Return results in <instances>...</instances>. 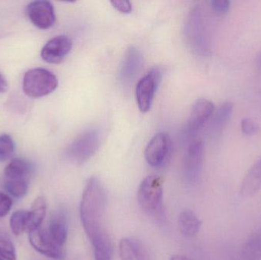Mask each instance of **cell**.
Returning <instances> with one entry per match:
<instances>
[{"mask_svg":"<svg viewBox=\"0 0 261 260\" xmlns=\"http://www.w3.org/2000/svg\"><path fill=\"white\" fill-rule=\"evenodd\" d=\"M107 192L96 177L87 180L80 206L81 223L93 248L112 247L106 228Z\"/></svg>","mask_w":261,"mask_h":260,"instance_id":"obj_1","label":"cell"},{"mask_svg":"<svg viewBox=\"0 0 261 260\" xmlns=\"http://www.w3.org/2000/svg\"><path fill=\"white\" fill-rule=\"evenodd\" d=\"M164 181L158 176H148L141 181L137 199L141 210L159 223L165 222Z\"/></svg>","mask_w":261,"mask_h":260,"instance_id":"obj_2","label":"cell"},{"mask_svg":"<svg viewBox=\"0 0 261 260\" xmlns=\"http://www.w3.org/2000/svg\"><path fill=\"white\" fill-rule=\"evenodd\" d=\"M185 35L187 42L193 51L201 56L211 53L212 43L205 13L200 6L191 9L187 22Z\"/></svg>","mask_w":261,"mask_h":260,"instance_id":"obj_3","label":"cell"},{"mask_svg":"<svg viewBox=\"0 0 261 260\" xmlns=\"http://www.w3.org/2000/svg\"><path fill=\"white\" fill-rule=\"evenodd\" d=\"M58 86V77L46 69H32L23 77V91L31 98L44 97L53 93Z\"/></svg>","mask_w":261,"mask_h":260,"instance_id":"obj_4","label":"cell"},{"mask_svg":"<svg viewBox=\"0 0 261 260\" xmlns=\"http://www.w3.org/2000/svg\"><path fill=\"white\" fill-rule=\"evenodd\" d=\"M101 135L97 129H89L80 134L67 149V157L76 163H85L99 150Z\"/></svg>","mask_w":261,"mask_h":260,"instance_id":"obj_5","label":"cell"},{"mask_svg":"<svg viewBox=\"0 0 261 260\" xmlns=\"http://www.w3.org/2000/svg\"><path fill=\"white\" fill-rule=\"evenodd\" d=\"M203 155V142L199 139L192 140L187 148L182 164L184 180L188 184H196L200 179Z\"/></svg>","mask_w":261,"mask_h":260,"instance_id":"obj_6","label":"cell"},{"mask_svg":"<svg viewBox=\"0 0 261 260\" xmlns=\"http://www.w3.org/2000/svg\"><path fill=\"white\" fill-rule=\"evenodd\" d=\"M161 81V72L158 69L150 70L138 81L135 89V97L141 112L150 111Z\"/></svg>","mask_w":261,"mask_h":260,"instance_id":"obj_7","label":"cell"},{"mask_svg":"<svg viewBox=\"0 0 261 260\" xmlns=\"http://www.w3.org/2000/svg\"><path fill=\"white\" fill-rule=\"evenodd\" d=\"M172 149L170 135L166 132L155 134L147 143L144 157L147 164L152 167H160L168 158Z\"/></svg>","mask_w":261,"mask_h":260,"instance_id":"obj_8","label":"cell"},{"mask_svg":"<svg viewBox=\"0 0 261 260\" xmlns=\"http://www.w3.org/2000/svg\"><path fill=\"white\" fill-rule=\"evenodd\" d=\"M29 234V242L37 252L50 259H61L64 257V247L52 239L47 230L39 227Z\"/></svg>","mask_w":261,"mask_h":260,"instance_id":"obj_9","label":"cell"},{"mask_svg":"<svg viewBox=\"0 0 261 260\" xmlns=\"http://www.w3.org/2000/svg\"><path fill=\"white\" fill-rule=\"evenodd\" d=\"M215 111L214 105L206 99H199L196 101L192 107L190 117L186 125V134L193 137L203 128L205 124L210 120Z\"/></svg>","mask_w":261,"mask_h":260,"instance_id":"obj_10","label":"cell"},{"mask_svg":"<svg viewBox=\"0 0 261 260\" xmlns=\"http://www.w3.org/2000/svg\"><path fill=\"white\" fill-rule=\"evenodd\" d=\"M31 22L41 30L50 28L55 24L56 16L53 5L48 1H34L26 9Z\"/></svg>","mask_w":261,"mask_h":260,"instance_id":"obj_11","label":"cell"},{"mask_svg":"<svg viewBox=\"0 0 261 260\" xmlns=\"http://www.w3.org/2000/svg\"><path fill=\"white\" fill-rule=\"evenodd\" d=\"M71 39L66 35H58L49 40L41 51L43 61L51 64L62 62L72 49Z\"/></svg>","mask_w":261,"mask_h":260,"instance_id":"obj_12","label":"cell"},{"mask_svg":"<svg viewBox=\"0 0 261 260\" xmlns=\"http://www.w3.org/2000/svg\"><path fill=\"white\" fill-rule=\"evenodd\" d=\"M144 64L141 52L136 47H130L127 50L119 70V79L124 84H128L135 79Z\"/></svg>","mask_w":261,"mask_h":260,"instance_id":"obj_13","label":"cell"},{"mask_svg":"<svg viewBox=\"0 0 261 260\" xmlns=\"http://www.w3.org/2000/svg\"><path fill=\"white\" fill-rule=\"evenodd\" d=\"M47 232L58 245L64 247L68 238V218L64 210L58 211L52 215Z\"/></svg>","mask_w":261,"mask_h":260,"instance_id":"obj_14","label":"cell"},{"mask_svg":"<svg viewBox=\"0 0 261 260\" xmlns=\"http://www.w3.org/2000/svg\"><path fill=\"white\" fill-rule=\"evenodd\" d=\"M261 189V158L245 174L240 186V194L245 198L254 196Z\"/></svg>","mask_w":261,"mask_h":260,"instance_id":"obj_15","label":"cell"},{"mask_svg":"<svg viewBox=\"0 0 261 260\" xmlns=\"http://www.w3.org/2000/svg\"><path fill=\"white\" fill-rule=\"evenodd\" d=\"M233 111V104L230 102H225L218 107L210 121L208 131L212 136L217 135L222 131L225 124L231 118Z\"/></svg>","mask_w":261,"mask_h":260,"instance_id":"obj_16","label":"cell"},{"mask_svg":"<svg viewBox=\"0 0 261 260\" xmlns=\"http://www.w3.org/2000/svg\"><path fill=\"white\" fill-rule=\"evenodd\" d=\"M178 224L184 236L193 238L198 235L200 230L202 221L193 211L185 209L179 214Z\"/></svg>","mask_w":261,"mask_h":260,"instance_id":"obj_17","label":"cell"},{"mask_svg":"<svg viewBox=\"0 0 261 260\" xmlns=\"http://www.w3.org/2000/svg\"><path fill=\"white\" fill-rule=\"evenodd\" d=\"M8 180H27L32 172V166L25 159L15 158L5 168Z\"/></svg>","mask_w":261,"mask_h":260,"instance_id":"obj_18","label":"cell"},{"mask_svg":"<svg viewBox=\"0 0 261 260\" xmlns=\"http://www.w3.org/2000/svg\"><path fill=\"white\" fill-rule=\"evenodd\" d=\"M47 212V201L42 196L35 198L32 203V207L29 212V224H28L27 232L41 227Z\"/></svg>","mask_w":261,"mask_h":260,"instance_id":"obj_19","label":"cell"},{"mask_svg":"<svg viewBox=\"0 0 261 260\" xmlns=\"http://www.w3.org/2000/svg\"><path fill=\"white\" fill-rule=\"evenodd\" d=\"M119 250L122 260H144L141 244L133 238H125L121 240Z\"/></svg>","mask_w":261,"mask_h":260,"instance_id":"obj_20","label":"cell"},{"mask_svg":"<svg viewBox=\"0 0 261 260\" xmlns=\"http://www.w3.org/2000/svg\"><path fill=\"white\" fill-rule=\"evenodd\" d=\"M242 256L244 260L261 259V230L248 237L242 247Z\"/></svg>","mask_w":261,"mask_h":260,"instance_id":"obj_21","label":"cell"},{"mask_svg":"<svg viewBox=\"0 0 261 260\" xmlns=\"http://www.w3.org/2000/svg\"><path fill=\"white\" fill-rule=\"evenodd\" d=\"M9 224L12 233L15 236H19L24 232H27L29 224V212L25 210H18L13 212Z\"/></svg>","mask_w":261,"mask_h":260,"instance_id":"obj_22","label":"cell"},{"mask_svg":"<svg viewBox=\"0 0 261 260\" xmlns=\"http://www.w3.org/2000/svg\"><path fill=\"white\" fill-rule=\"evenodd\" d=\"M4 188L14 198H22L27 193L29 183L27 180H7Z\"/></svg>","mask_w":261,"mask_h":260,"instance_id":"obj_23","label":"cell"},{"mask_svg":"<svg viewBox=\"0 0 261 260\" xmlns=\"http://www.w3.org/2000/svg\"><path fill=\"white\" fill-rule=\"evenodd\" d=\"M0 257L5 260H16V252L13 243L2 230H0Z\"/></svg>","mask_w":261,"mask_h":260,"instance_id":"obj_24","label":"cell"},{"mask_svg":"<svg viewBox=\"0 0 261 260\" xmlns=\"http://www.w3.org/2000/svg\"><path fill=\"white\" fill-rule=\"evenodd\" d=\"M15 151V143L13 139L9 134H3L0 135V162L9 160Z\"/></svg>","mask_w":261,"mask_h":260,"instance_id":"obj_25","label":"cell"},{"mask_svg":"<svg viewBox=\"0 0 261 260\" xmlns=\"http://www.w3.org/2000/svg\"><path fill=\"white\" fill-rule=\"evenodd\" d=\"M241 128L243 134L246 135H252V134H257L260 130V127L257 123L250 119H242L241 123Z\"/></svg>","mask_w":261,"mask_h":260,"instance_id":"obj_26","label":"cell"},{"mask_svg":"<svg viewBox=\"0 0 261 260\" xmlns=\"http://www.w3.org/2000/svg\"><path fill=\"white\" fill-rule=\"evenodd\" d=\"M210 4L213 12L217 15H224L229 10L230 2L228 0H213Z\"/></svg>","mask_w":261,"mask_h":260,"instance_id":"obj_27","label":"cell"},{"mask_svg":"<svg viewBox=\"0 0 261 260\" xmlns=\"http://www.w3.org/2000/svg\"><path fill=\"white\" fill-rule=\"evenodd\" d=\"M12 206V198L6 194L0 192V218L7 215L10 212Z\"/></svg>","mask_w":261,"mask_h":260,"instance_id":"obj_28","label":"cell"},{"mask_svg":"<svg viewBox=\"0 0 261 260\" xmlns=\"http://www.w3.org/2000/svg\"><path fill=\"white\" fill-rule=\"evenodd\" d=\"M93 249L95 260H112V247H96Z\"/></svg>","mask_w":261,"mask_h":260,"instance_id":"obj_29","label":"cell"},{"mask_svg":"<svg viewBox=\"0 0 261 260\" xmlns=\"http://www.w3.org/2000/svg\"><path fill=\"white\" fill-rule=\"evenodd\" d=\"M111 4L113 5V7H114L116 10L119 11L121 13L128 14L132 12V3L129 1H125V0L119 1H119L111 2Z\"/></svg>","mask_w":261,"mask_h":260,"instance_id":"obj_30","label":"cell"},{"mask_svg":"<svg viewBox=\"0 0 261 260\" xmlns=\"http://www.w3.org/2000/svg\"><path fill=\"white\" fill-rule=\"evenodd\" d=\"M8 87L9 85H8L6 78L0 73V93H6L7 91Z\"/></svg>","mask_w":261,"mask_h":260,"instance_id":"obj_31","label":"cell"},{"mask_svg":"<svg viewBox=\"0 0 261 260\" xmlns=\"http://www.w3.org/2000/svg\"><path fill=\"white\" fill-rule=\"evenodd\" d=\"M170 260H192V259H189L188 257H187V256H184V255L176 254V255H173V256H172L171 258H170Z\"/></svg>","mask_w":261,"mask_h":260,"instance_id":"obj_32","label":"cell"},{"mask_svg":"<svg viewBox=\"0 0 261 260\" xmlns=\"http://www.w3.org/2000/svg\"><path fill=\"white\" fill-rule=\"evenodd\" d=\"M255 63L257 69H259L261 71V51L256 56Z\"/></svg>","mask_w":261,"mask_h":260,"instance_id":"obj_33","label":"cell"},{"mask_svg":"<svg viewBox=\"0 0 261 260\" xmlns=\"http://www.w3.org/2000/svg\"><path fill=\"white\" fill-rule=\"evenodd\" d=\"M0 260H5V259H3V258L0 257Z\"/></svg>","mask_w":261,"mask_h":260,"instance_id":"obj_34","label":"cell"}]
</instances>
